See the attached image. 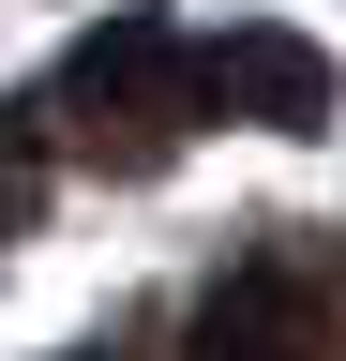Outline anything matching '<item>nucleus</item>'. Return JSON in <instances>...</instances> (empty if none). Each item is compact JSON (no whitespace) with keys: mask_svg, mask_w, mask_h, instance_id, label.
<instances>
[{"mask_svg":"<svg viewBox=\"0 0 346 361\" xmlns=\"http://www.w3.org/2000/svg\"><path fill=\"white\" fill-rule=\"evenodd\" d=\"M196 361H346V316L316 301L301 256H241L196 316Z\"/></svg>","mask_w":346,"mask_h":361,"instance_id":"obj_3","label":"nucleus"},{"mask_svg":"<svg viewBox=\"0 0 346 361\" xmlns=\"http://www.w3.org/2000/svg\"><path fill=\"white\" fill-rule=\"evenodd\" d=\"M331 45H301L286 16H241V30H211V45H181V106L196 121H256V135H316L331 121Z\"/></svg>","mask_w":346,"mask_h":361,"instance_id":"obj_2","label":"nucleus"},{"mask_svg":"<svg viewBox=\"0 0 346 361\" xmlns=\"http://www.w3.org/2000/svg\"><path fill=\"white\" fill-rule=\"evenodd\" d=\"M181 30L166 16H106L91 45L61 61V90L30 106V135H61V151H91V166H121V180H151L166 151H181Z\"/></svg>","mask_w":346,"mask_h":361,"instance_id":"obj_1","label":"nucleus"},{"mask_svg":"<svg viewBox=\"0 0 346 361\" xmlns=\"http://www.w3.org/2000/svg\"><path fill=\"white\" fill-rule=\"evenodd\" d=\"M30 211H46V135L30 106H0V241H30Z\"/></svg>","mask_w":346,"mask_h":361,"instance_id":"obj_4","label":"nucleus"}]
</instances>
